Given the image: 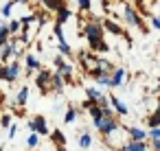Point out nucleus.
<instances>
[{
	"mask_svg": "<svg viewBox=\"0 0 160 151\" xmlns=\"http://www.w3.org/2000/svg\"><path fill=\"white\" fill-rule=\"evenodd\" d=\"M116 151H121V149H116Z\"/></svg>",
	"mask_w": 160,
	"mask_h": 151,
	"instance_id": "79ce46f5",
	"label": "nucleus"
},
{
	"mask_svg": "<svg viewBox=\"0 0 160 151\" xmlns=\"http://www.w3.org/2000/svg\"><path fill=\"white\" fill-rule=\"evenodd\" d=\"M158 18H160V16H158Z\"/></svg>",
	"mask_w": 160,
	"mask_h": 151,
	"instance_id": "37998d69",
	"label": "nucleus"
},
{
	"mask_svg": "<svg viewBox=\"0 0 160 151\" xmlns=\"http://www.w3.org/2000/svg\"><path fill=\"white\" fill-rule=\"evenodd\" d=\"M123 18H125V22H127L129 27H138L142 33H147V27H145L142 18L138 16V11H136L132 5H125V7H123Z\"/></svg>",
	"mask_w": 160,
	"mask_h": 151,
	"instance_id": "7ed1b4c3",
	"label": "nucleus"
},
{
	"mask_svg": "<svg viewBox=\"0 0 160 151\" xmlns=\"http://www.w3.org/2000/svg\"><path fill=\"white\" fill-rule=\"evenodd\" d=\"M99 2H103V0H99Z\"/></svg>",
	"mask_w": 160,
	"mask_h": 151,
	"instance_id": "a19ab883",
	"label": "nucleus"
},
{
	"mask_svg": "<svg viewBox=\"0 0 160 151\" xmlns=\"http://www.w3.org/2000/svg\"><path fill=\"white\" fill-rule=\"evenodd\" d=\"M38 22H40V24H46V16L40 13V16H38Z\"/></svg>",
	"mask_w": 160,
	"mask_h": 151,
	"instance_id": "c9c22d12",
	"label": "nucleus"
},
{
	"mask_svg": "<svg viewBox=\"0 0 160 151\" xmlns=\"http://www.w3.org/2000/svg\"><path fill=\"white\" fill-rule=\"evenodd\" d=\"M0 94H2V92H0ZM0 101H2V96H0Z\"/></svg>",
	"mask_w": 160,
	"mask_h": 151,
	"instance_id": "ea45409f",
	"label": "nucleus"
},
{
	"mask_svg": "<svg viewBox=\"0 0 160 151\" xmlns=\"http://www.w3.org/2000/svg\"><path fill=\"white\" fill-rule=\"evenodd\" d=\"M42 5H44L46 11H55V13H57L62 7H66L64 0H42Z\"/></svg>",
	"mask_w": 160,
	"mask_h": 151,
	"instance_id": "ddd939ff",
	"label": "nucleus"
},
{
	"mask_svg": "<svg viewBox=\"0 0 160 151\" xmlns=\"http://www.w3.org/2000/svg\"><path fill=\"white\" fill-rule=\"evenodd\" d=\"M72 18V11L68 9V7H62L59 11H57V18H55V24H64V22H68Z\"/></svg>",
	"mask_w": 160,
	"mask_h": 151,
	"instance_id": "4468645a",
	"label": "nucleus"
},
{
	"mask_svg": "<svg viewBox=\"0 0 160 151\" xmlns=\"http://www.w3.org/2000/svg\"><path fill=\"white\" fill-rule=\"evenodd\" d=\"M16 2H29V0H16Z\"/></svg>",
	"mask_w": 160,
	"mask_h": 151,
	"instance_id": "58836bf2",
	"label": "nucleus"
},
{
	"mask_svg": "<svg viewBox=\"0 0 160 151\" xmlns=\"http://www.w3.org/2000/svg\"><path fill=\"white\" fill-rule=\"evenodd\" d=\"M75 118H77V110H75V107L70 105V107L66 110V114H64V120H66V123H72Z\"/></svg>",
	"mask_w": 160,
	"mask_h": 151,
	"instance_id": "393cba45",
	"label": "nucleus"
},
{
	"mask_svg": "<svg viewBox=\"0 0 160 151\" xmlns=\"http://www.w3.org/2000/svg\"><path fill=\"white\" fill-rule=\"evenodd\" d=\"M151 27H153V29H160V18H153V20H151Z\"/></svg>",
	"mask_w": 160,
	"mask_h": 151,
	"instance_id": "f704fd0d",
	"label": "nucleus"
},
{
	"mask_svg": "<svg viewBox=\"0 0 160 151\" xmlns=\"http://www.w3.org/2000/svg\"><path fill=\"white\" fill-rule=\"evenodd\" d=\"M35 151H38V149H35Z\"/></svg>",
	"mask_w": 160,
	"mask_h": 151,
	"instance_id": "c03bdc74",
	"label": "nucleus"
},
{
	"mask_svg": "<svg viewBox=\"0 0 160 151\" xmlns=\"http://www.w3.org/2000/svg\"><path fill=\"white\" fill-rule=\"evenodd\" d=\"M16 134H18V125H11L9 127V138H16Z\"/></svg>",
	"mask_w": 160,
	"mask_h": 151,
	"instance_id": "473e14b6",
	"label": "nucleus"
},
{
	"mask_svg": "<svg viewBox=\"0 0 160 151\" xmlns=\"http://www.w3.org/2000/svg\"><path fill=\"white\" fill-rule=\"evenodd\" d=\"M88 46H90V51H92V53H108V51H110V46H108V42H105V40L90 42Z\"/></svg>",
	"mask_w": 160,
	"mask_h": 151,
	"instance_id": "f3484780",
	"label": "nucleus"
},
{
	"mask_svg": "<svg viewBox=\"0 0 160 151\" xmlns=\"http://www.w3.org/2000/svg\"><path fill=\"white\" fill-rule=\"evenodd\" d=\"M121 151H147V142H136V140H129L121 147Z\"/></svg>",
	"mask_w": 160,
	"mask_h": 151,
	"instance_id": "f8f14e48",
	"label": "nucleus"
},
{
	"mask_svg": "<svg viewBox=\"0 0 160 151\" xmlns=\"http://www.w3.org/2000/svg\"><path fill=\"white\" fill-rule=\"evenodd\" d=\"M90 144H92V136H90V134H81V136H79V147H81V149H88Z\"/></svg>",
	"mask_w": 160,
	"mask_h": 151,
	"instance_id": "5701e85b",
	"label": "nucleus"
},
{
	"mask_svg": "<svg viewBox=\"0 0 160 151\" xmlns=\"http://www.w3.org/2000/svg\"><path fill=\"white\" fill-rule=\"evenodd\" d=\"M13 123H11V116L9 114H5L2 118H0V127H11Z\"/></svg>",
	"mask_w": 160,
	"mask_h": 151,
	"instance_id": "7c9ffc66",
	"label": "nucleus"
},
{
	"mask_svg": "<svg viewBox=\"0 0 160 151\" xmlns=\"http://www.w3.org/2000/svg\"><path fill=\"white\" fill-rule=\"evenodd\" d=\"M125 77H127V72H125L123 68H116V70L112 72V88L123 85V83H125Z\"/></svg>",
	"mask_w": 160,
	"mask_h": 151,
	"instance_id": "9d476101",
	"label": "nucleus"
},
{
	"mask_svg": "<svg viewBox=\"0 0 160 151\" xmlns=\"http://www.w3.org/2000/svg\"><path fill=\"white\" fill-rule=\"evenodd\" d=\"M18 77H20V64H18V59H16V61H9V64H7V81L13 83Z\"/></svg>",
	"mask_w": 160,
	"mask_h": 151,
	"instance_id": "6e6552de",
	"label": "nucleus"
},
{
	"mask_svg": "<svg viewBox=\"0 0 160 151\" xmlns=\"http://www.w3.org/2000/svg\"><path fill=\"white\" fill-rule=\"evenodd\" d=\"M151 149H153V151H160V140H153V144H151Z\"/></svg>",
	"mask_w": 160,
	"mask_h": 151,
	"instance_id": "e433bc0d",
	"label": "nucleus"
},
{
	"mask_svg": "<svg viewBox=\"0 0 160 151\" xmlns=\"http://www.w3.org/2000/svg\"><path fill=\"white\" fill-rule=\"evenodd\" d=\"M0 79L7 81V66H0Z\"/></svg>",
	"mask_w": 160,
	"mask_h": 151,
	"instance_id": "72a5a7b5",
	"label": "nucleus"
},
{
	"mask_svg": "<svg viewBox=\"0 0 160 151\" xmlns=\"http://www.w3.org/2000/svg\"><path fill=\"white\" fill-rule=\"evenodd\" d=\"M27 99H29V88L24 85V88H20V92L16 94V101H13V103H16L18 107H22V105L27 103Z\"/></svg>",
	"mask_w": 160,
	"mask_h": 151,
	"instance_id": "412c9836",
	"label": "nucleus"
},
{
	"mask_svg": "<svg viewBox=\"0 0 160 151\" xmlns=\"http://www.w3.org/2000/svg\"><path fill=\"white\" fill-rule=\"evenodd\" d=\"M149 138H151V142H153V140H160V127L149 129Z\"/></svg>",
	"mask_w": 160,
	"mask_h": 151,
	"instance_id": "2f4dec72",
	"label": "nucleus"
},
{
	"mask_svg": "<svg viewBox=\"0 0 160 151\" xmlns=\"http://www.w3.org/2000/svg\"><path fill=\"white\" fill-rule=\"evenodd\" d=\"M11 11H13V0H9V2H7L2 9H0V16H7V18H9V16H11Z\"/></svg>",
	"mask_w": 160,
	"mask_h": 151,
	"instance_id": "cd10ccee",
	"label": "nucleus"
},
{
	"mask_svg": "<svg viewBox=\"0 0 160 151\" xmlns=\"http://www.w3.org/2000/svg\"><path fill=\"white\" fill-rule=\"evenodd\" d=\"M99 85H105V88H112V72H103L99 79H97Z\"/></svg>",
	"mask_w": 160,
	"mask_h": 151,
	"instance_id": "4be33fe9",
	"label": "nucleus"
},
{
	"mask_svg": "<svg viewBox=\"0 0 160 151\" xmlns=\"http://www.w3.org/2000/svg\"><path fill=\"white\" fill-rule=\"evenodd\" d=\"M94 123V127L101 131V136H112L116 129H118V120L114 118V116H103V118H97V120H92Z\"/></svg>",
	"mask_w": 160,
	"mask_h": 151,
	"instance_id": "f257e3e1",
	"label": "nucleus"
},
{
	"mask_svg": "<svg viewBox=\"0 0 160 151\" xmlns=\"http://www.w3.org/2000/svg\"><path fill=\"white\" fill-rule=\"evenodd\" d=\"M125 129L129 131L132 140H136V142H145L149 138V131H145V129H138V127H125Z\"/></svg>",
	"mask_w": 160,
	"mask_h": 151,
	"instance_id": "1a4fd4ad",
	"label": "nucleus"
},
{
	"mask_svg": "<svg viewBox=\"0 0 160 151\" xmlns=\"http://www.w3.org/2000/svg\"><path fill=\"white\" fill-rule=\"evenodd\" d=\"M110 103H112V107H114V112H116L118 116H125V114H129L127 105H125V103H121V101H118V99H116L114 94L110 96Z\"/></svg>",
	"mask_w": 160,
	"mask_h": 151,
	"instance_id": "9b49d317",
	"label": "nucleus"
},
{
	"mask_svg": "<svg viewBox=\"0 0 160 151\" xmlns=\"http://www.w3.org/2000/svg\"><path fill=\"white\" fill-rule=\"evenodd\" d=\"M35 85L40 92H51L53 90V72L51 70H40V75L35 77Z\"/></svg>",
	"mask_w": 160,
	"mask_h": 151,
	"instance_id": "20e7f679",
	"label": "nucleus"
},
{
	"mask_svg": "<svg viewBox=\"0 0 160 151\" xmlns=\"http://www.w3.org/2000/svg\"><path fill=\"white\" fill-rule=\"evenodd\" d=\"M0 61H2V48H0Z\"/></svg>",
	"mask_w": 160,
	"mask_h": 151,
	"instance_id": "4c0bfd02",
	"label": "nucleus"
},
{
	"mask_svg": "<svg viewBox=\"0 0 160 151\" xmlns=\"http://www.w3.org/2000/svg\"><path fill=\"white\" fill-rule=\"evenodd\" d=\"M64 85H66L64 75H62V72H53V90H55V92H62Z\"/></svg>",
	"mask_w": 160,
	"mask_h": 151,
	"instance_id": "a211bd4d",
	"label": "nucleus"
},
{
	"mask_svg": "<svg viewBox=\"0 0 160 151\" xmlns=\"http://www.w3.org/2000/svg\"><path fill=\"white\" fill-rule=\"evenodd\" d=\"M103 24H99L97 20H90V22H86L83 24V35H86V40H88V44L90 42H99V40H103Z\"/></svg>",
	"mask_w": 160,
	"mask_h": 151,
	"instance_id": "f03ea898",
	"label": "nucleus"
},
{
	"mask_svg": "<svg viewBox=\"0 0 160 151\" xmlns=\"http://www.w3.org/2000/svg\"><path fill=\"white\" fill-rule=\"evenodd\" d=\"M20 29H22V22H20V20H16V18H13V20H11V22H9V31H11V35H16V33H18V31H20Z\"/></svg>",
	"mask_w": 160,
	"mask_h": 151,
	"instance_id": "bb28decb",
	"label": "nucleus"
},
{
	"mask_svg": "<svg viewBox=\"0 0 160 151\" xmlns=\"http://www.w3.org/2000/svg\"><path fill=\"white\" fill-rule=\"evenodd\" d=\"M86 99L94 101V103L101 105V107H108V96H105L101 90H97V88H86Z\"/></svg>",
	"mask_w": 160,
	"mask_h": 151,
	"instance_id": "0eeeda50",
	"label": "nucleus"
},
{
	"mask_svg": "<svg viewBox=\"0 0 160 151\" xmlns=\"http://www.w3.org/2000/svg\"><path fill=\"white\" fill-rule=\"evenodd\" d=\"M57 48H59V55H64V57H70V55H72V48H70V44H66V42H62Z\"/></svg>",
	"mask_w": 160,
	"mask_h": 151,
	"instance_id": "b1692460",
	"label": "nucleus"
},
{
	"mask_svg": "<svg viewBox=\"0 0 160 151\" xmlns=\"http://www.w3.org/2000/svg\"><path fill=\"white\" fill-rule=\"evenodd\" d=\"M24 61H27L29 70H40V68H42V64H40V59H38V55H33V53H29V55L24 57Z\"/></svg>",
	"mask_w": 160,
	"mask_h": 151,
	"instance_id": "6ab92c4d",
	"label": "nucleus"
},
{
	"mask_svg": "<svg viewBox=\"0 0 160 151\" xmlns=\"http://www.w3.org/2000/svg\"><path fill=\"white\" fill-rule=\"evenodd\" d=\"M147 125H149V129H156V127H160V107L147 116Z\"/></svg>",
	"mask_w": 160,
	"mask_h": 151,
	"instance_id": "aec40b11",
	"label": "nucleus"
},
{
	"mask_svg": "<svg viewBox=\"0 0 160 151\" xmlns=\"http://www.w3.org/2000/svg\"><path fill=\"white\" fill-rule=\"evenodd\" d=\"M51 140H53V142L57 144V149H59V151H64V144H66V138H64V134H62L59 129H53V131H51Z\"/></svg>",
	"mask_w": 160,
	"mask_h": 151,
	"instance_id": "2eb2a0df",
	"label": "nucleus"
},
{
	"mask_svg": "<svg viewBox=\"0 0 160 151\" xmlns=\"http://www.w3.org/2000/svg\"><path fill=\"white\" fill-rule=\"evenodd\" d=\"M53 31H55V35H57V40H59V44H62V42H66V37H64V29H62V24H55V29H53Z\"/></svg>",
	"mask_w": 160,
	"mask_h": 151,
	"instance_id": "c85d7f7f",
	"label": "nucleus"
},
{
	"mask_svg": "<svg viewBox=\"0 0 160 151\" xmlns=\"http://www.w3.org/2000/svg\"><path fill=\"white\" fill-rule=\"evenodd\" d=\"M103 29L108 31V33H112V35H123L125 40H127V44H132V40H129V35H125V31H123V27L116 22V20H112V18H105L103 20Z\"/></svg>",
	"mask_w": 160,
	"mask_h": 151,
	"instance_id": "39448f33",
	"label": "nucleus"
},
{
	"mask_svg": "<svg viewBox=\"0 0 160 151\" xmlns=\"http://www.w3.org/2000/svg\"><path fill=\"white\" fill-rule=\"evenodd\" d=\"M77 5H79L81 11H90V9H92V2H90V0H77Z\"/></svg>",
	"mask_w": 160,
	"mask_h": 151,
	"instance_id": "c756f323",
	"label": "nucleus"
},
{
	"mask_svg": "<svg viewBox=\"0 0 160 151\" xmlns=\"http://www.w3.org/2000/svg\"><path fill=\"white\" fill-rule=\"evenodd\" d=\"M29 129L33 134H40V136H46L48 134V125H46V118L44 116H33L29 120Z\"/></svg>",
	"mask_w": 160,
	"mask_h": 151,
	"instance_id": "423d86ee",
	"label": "nucleus"
},
{
	"mask_svg": "<svg viewBox=\"0 0 160 151\" xmlns=\"http://www.w3.org/2000/svg\"><path fill=\"white\" fill-rule=\"evenodd\" d=\"M27 144H29L31 149H33V147H38V144H40V134H33V131H31V134H29V138H27Z\"/></svg>",
	"mask_w": 160,
	"mask_h": 151,
	"instance_id": "a878e982",
	"label": "nucleus"
},
{
	"mask_svg": "<svg viewBox=\"0 0 160 151\" xmlns=\"http://www.w3.org/2000/svg\"><path fill=\"white\" fill-rule=\"evenodd\" d=\"M11 40V31H9V24H0V48L7 46Z\"/></svg>",
	"mask_w": 160,
	"mask_h": 151,
	"instance_id": "dca6fc26",
	"label": "nucleus"
}]
</instances>
